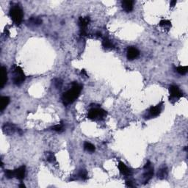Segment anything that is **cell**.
<instances>
[{
    "mask_svg": "<svg viewBox=\"0 0 188 188\" xmlns=\"http://www.w3.org/2000/svg\"><path fill=\"white\" fill-rule=\"evenodd\" d=\"M145 172L143 174V177H144V183L149 182V181L151 179V178L153 177L154 175V168L151 166V163L149 161H148L146 163V164L144 166Z\"/></svg>",
    "mask_w": 188,
    "mask_h": 188,
    "instance_id": "52a82bcc",
    "label": "cell"
},
{
    "mask_svg": "<svg viewBox=\"0 0 188 188\" xmlns=\"http://www.w3.org/2000/svg\"><path fill=\"white\" fill-rule=\"evenodd\" d=\"M102 45L105 48L107 49H113L114 48V46H113V43L111 42V41H110L108 38H104L103 41H102Z\"/></svg>",
    "mask_w": 188,
    "mask_h": 188,
    "instance_id": "ac0fdd59",
    "label": "cell"
},
{
    "mask_svg": "<svg viewBox=\"0 0 188 188\" xmlns=\"http://www.w3.org/2000/svg\"><path fill=\"white\" fill-rule=\"evenodd\" d=\"M162 106H163V102L159 104L158 105L155 107H151L148 112L147 118H152L157 117L160 114L162 111Z\"/></svg>",
    "mask_w": 188,
    "mask_h": 188,
    "instance_id": "9c48e42d",
    "label": "cell"
},
{
    "mask_svg": "<svg viewBox=\"0 0 188 188\" xmlns=\"http://www.w3.org/2000/svg\"><path fill=\"white\" fill-rule=\"evenodd\" d=\"M84 149H85V151L91 153L94 152L95 150H96V148H95L94 145L91 143H88V142H85V143H84Z\"/></svg>",
    "mask_w": 188,
    "mask_h": 188,
    "instance_id": "e0dca14e",
    "label": "cell"
},
{
    "mask_svg": "<svg viewBox=\"0 0 188 188\" xmlns=\"http://www.w3.org/2000/svg\"><path fill=\"white\" fill-rule=\"evenodd\" d=\"M122 8L126 13H130L132 11L134 7V1H123L121 2Z\"/></svg>",
    "mask_w": 188,
    "mask_h": 188,
    "instance_id": "5bb4252c",
    "label": "cell"
},
{
    "mask_svg": "<svg viewBox=\"0 0 188 188\" xmlns=\"http://www.w3.org/2000/svg\"><path fill=\"white\" fill-rule=\"evenodd\" d=\"M10 103V98L8 96H1L0 97V110L2 112Z\"/></svg>",
    "mask_w": 188,
    "mask_h": 188,
    "instance_id": "9a60e30c",
    "label": "cell"
},
{
    "mask_svg": "<svg viewBox=\"0 0 188 188\" xmlns=\"http://www.w3.org/2000/svg\"><path fill=\"white\" fill-rule=\"evenodd\" d=\"M81 73H82V74H83V75L88 76V75H87V74H86V72H85V70H82V72H81Z\"/></svg>",
    "mask_w": 188,
    "mask_h": 188,
    "instance_id": "f1b7e54d",
    "label": "cell"
},
{
    "mask_svg": "<svg viewBox=\"0 0 188 188\" xmlns=\"http://www.w3.org/2000/svg\"><path fill=\"white\" fill-rule=\"evenodd\" d=\"M126 184L127 187H134V185H133L132 182L131 181H126Z\"/></svg>",
    "mask_w": 188,
    "mask_h": 188,
    "instance_id": "4316f807",
    "label": "cell"
},
{
    "mask_svg": "<svg viewBox=\"0 0 188 188\" xmlns=\"http://www.w3.org/2000/svg\"><path fill=\"white\" fill-rule=\"evenodd\" d=\"M2 130H3V132H4L5 134H7V135H12V134H14L16 132H19V134H22L21 129L16 127V125L13 124V123H5V124L3 125Z\"/></svg>",
    "mask_w": 188,
    "mask_h": 188,
    "instance_id": "8992f818",
    "label": "cell"
},
{
    "mask_svg": "<svg viewBox=\"0 0 188 188\" xmlns=\"http://www.w3.org/2000/svg\"><path fill=\"white\" fill-rule=\"evenodd\" d=\"M160 26L165 29H169L171 27V22L169 20L163 19L160 21Z\"/></svg>",
    "mask_w": 188,
    "mask_h": 188,
    "instance_id": "d6986e66",
    "label": "cell"
},
{
    "mask_svg": "<svg viewBox=\"0 0 188 188\" xmlns=\"http://www.w3.org/2000/svg\"><path fill=\"white\" fill-rule=\"evenodd\" d=\"M78 177L82 180H86L88 179V173L85 170H80V171L78 173Z\"/></svg>",
    "mask_w": 188,
    "mask_h": 188,
    "instance_id": "cb8c5ba5",
    "label": "cell"
},
{
    "mask_svg": "<svg viewBox=\"0 0 188 188\" xmlns=\"http://www.w3.org/2000/svg\"><path fill=\"white\" fill-rule=\"evenodd\" d=\"M29 22L33 25L38 26L42 24V20L39 18H31L30 19H29Z\"/></svg>",
    "mask_w": 188,
    "mask_h": 188,
    "instance_id": "603a6c76",
    "label": "cell"
},
{
    "mask_svg": "<svg viewBox=\"0 0 188 188\" xmlns=\"http://www.w3.org/2000/svg\"><path fill=\"white\" fill-rule=\"evenodd\" d=\"M12 74H13V82L16 85H21L26 79L25 74L22 68L19 65H13L11 68Z\"/></svg>",
    "mask_w": 188,
    "mask_h": 188,
    "instance_id": "7a4b0ae2",
    "label": "cell"
},
{
    "mask_svg": "<svg viewBox=\"0 0 188 188\" xmlns=\"http://www.w3.org/2000/svg\"><path fill=\"white\" fill-rule=\"evenodd\" d=\"M10 16L15 24L16 25H20L22 22L23 16V10L18 4H14L10 7Z\"/></svg>",
    "mask_w": 188,
    "mask_h": 188,
    "instance_id": "3957f363",
    "label": "cell"
},
{
    "mask_svg": "<svg viewBox=\"0 0 188 188\" xmlns=\"http://www.w3.org/2000/svg\"><path fill=\"white\" fill-rule=\"evenodd\" d=\"M15 171V177L20 180V181H22L24 179L25 176V172H26V168L25 166H21L19 168L14 170Z\"/></svg>",
    "mask_w": 188,
    "mask_h": 188,
    "instance_id": "4fadbf2b",
    "label": "cell"
},
{
    "mask_svg": "<svg viewBox=\"0 0 188 188\" xmlns=\"http://www.w3.org/2000/svg\"><path fill=\"white\" fill-rule=\"evenodd\" d=\"M90 19L89 17H80L79 19V26L80 27V36L82 37L87 36L86 29L88 25L89 24Z\"/></svg>",
    "mask_w": 188,
    "mask_h": 188,
    "instance_id": "ba28073f",
    "label": "cell"
},
{
    "mask_svg": "<svg viewBox=\"0 0 188 188\" xmlns=\"http://www.w3.org/2000/svg\"><path fill=\"white\" fill-rule=\"evenodd\" d=\"M62 82L60 79H56L55 80H54V85H55L57 88H60L61 86H62Z\"/></svg>",
    "mask_w": 188,
    "mask_h": 188,
    "instance_id": "484cf974",
    "label": "cell"
},
{
    "mask_svg": "<svg viewBox=\"0 0 188 188\" xmlns=\"http://www.w3.org/2000/svg\"><path fill=\"white\" fill-rule=\"evenodd\" d=\"M139 55H140V52L135 47L130 46L127 49L126 57H127V59L129 60H133L136 59V58L138 57Z\"/></svg>",
    "mask_w": 188,
    "mask_h": 188,
    "instance_id": "30bf717a",
    "label": "cell"
},
{
    "mask_svg": "<svg viewBox=\"0 0 188 188\" xmlns=\"http://www.w3.org/2000/svg\"><path fill=\"white\" fill-rule=\"evenodd\" d=\"M82 85H79L76 82H73L71 89H69L68 91H67L66 92H65L62 94V100L64 105L67 106V105L72 104L79 96L81 91H82Z\"/></svg>",
    "mask_w": 188,
    "mask_h": 188,
    "instance_id": "6da1fadb",
    "label": "cell"
},
{
    "mask_svg": "<svg viewBox=\"0 0 188 188\" xmlns=\"http://www.w3.org/2000/svg\"><path fill=\"white\" fill-rule=\"evenodd\" d=\"M7 82V72L5 67L1 68V79H0V88L2 89Z\"/></svg>",
    "mask_w": 188,
    "mask_h": 188,
    "instance_id": "7c38bea8",
    "label": "cell"
},
{
    "mask_svg": "<svg viewBox=\"0 0 188 188\" xmlns=\"http://www.w3.org/2000/svg\"><path fill=\"white\" fill-rule=\"evenodd\" d=\"M170 102H176L183 96V93L176 85H171L169 88Z\"/></svg>",
    "mask_w": 188,
    "mask_h": 188,
    "instance_id": "5b68a950",
    "label": "cell"
},
{
    "mask_svg": "<svg viewBox=\"0 0 188 188\" xmlns=\"http://www.w3.org/2000/svg\"><path fill=\"white\" fill-rule=\"evenodd\" d=\"M176 1H171V2H170V6H171V7H173L174 6L176 5Z\"/></svg>",
    "mask_w": 188,
    "mask_h": 188,
    "instance_id": "83f0119b",
    "label": "cell"
},
{
    "mask_svg": "<svg viewBox=\"0 0 188 188\" xmlns=\"http://www.w3.org/2000/svg\"><path fill=\"white\" fill-rule=\"evenodd\" d=\"M107 113L103 109L99 107H95L90 110L88 114V118L94 120H102L106 118Z\"/></svg>",
    "mask_w": 188,
    "mask_h": 188,
    "instance_id": "277c9868",
    "label": "cell"
},
{
    "mask_svg": "<svg viewBox=\"0 0 188 188\" xmlns=\"http://www.w3.org/2000/svg\"><path fill=\"white\" fill-rule=\"evenodd\" d=\"M52 129L54 131H55L57 132H62L64 131V125L63 123H59V124L55 125V126H52Z\"/></svg>",
    "mask_w": 188,
    "mask_h": 188,
    "instance_id": "44dd1931",
    "label": "cell"
},
{
    "mask_svg": "<svg viewBox=\"0 0 188 188\" xmlns=\"http://www.w3.org/2000/svg\"><path fill=\"white\" fill-rule=\"evenodd\" d=\"M118 167L120 173L123 176H129L132 175V171L130 169L128 168L127 166L124 164L122 162H119L118 165Z\"/></svg>",
    "mask_w": 188,
    "mask_h": 188,
    "instance_id": "8fae6325",
    "label": "cell"
},
{
    "mask_svg": "<svg viewBox=\"0 0 188 188\" xmlns=\"http://www.w3.org/2000/svg\"><path fill=\"white\" fill-rule=\"evenodd\" d=\"M176 72H178L179 74H181V75H184L187 73L188 71V67L187 66H179L176 68Z\"/></svg>",
    "mask_w": 188,
    "mask_h": 188,
    "instance_id": "ffe728a7",
    "label": "cell"
},
{
    "mask_svg": "<svg viewBox=\"0 0 188 188\" xmlns=\"http://www.w3.org/2000/svg\"><path fill=\"white\" fill-rule=\"evenodd\" d=\"M46 159L48 160V162L51 163H54L56 162V158L54 157V154L52 152H48L46 154Z\"/></svg>",
    "mask_w": 188,
    "mask_h": 188,
    "instance_id": "d4e9b609",
    "label": "cell"
},
{
    "mask_svg": "<svg viewBox=\"0 0 188 188\" xmlns=\"http://www.w3.org/2000/svg\"><path fill=\"white\" fill-rule=\"evenodd\" d=\"M168 171L167 167L162 168L157 173V178L161 180L165 179L168 177Z\"/></svg>",
    "mask_w": 188,
    "mask_h": 188,
    "instance_id": "2e32d148",
    "label": "cell"
},
{
    "mask_svg": "<svg viewBox=\"0 0 188 188\" xmlns=\"http://www.w3.org/2000/svg\"><path fill=\"white\" fill-rule=\"evenodd\" d=\"M4 175H5L6 178L9 179H13L15 177V171H12V170H5L4 171Z\"/></svg>",
    "mask_w": 188,
    "mask_h": 188,
    "instance_id": "7402d4cb",
    "label": "cell"
},
{
    "mask_svg": "<svg viewBox=\"0 0 188 188\" xmlns=\"http://www.w3.org/2000/svg\"><path fill=\"white\" fill-rule=\"evenodd\" d=\"M19 187H26V186L24 185V184H23V183H21V184L19 185Z\"/></svg>",
    "mask_w": 188,
    "mask_h": 188,
    "instance_id": "f546056e",
    "label": "cell"
}]
</instances>
